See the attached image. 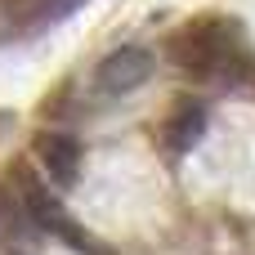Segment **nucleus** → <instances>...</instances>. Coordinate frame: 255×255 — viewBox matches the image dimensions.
Masks as SVG:
<instances>
[{
	"label": "nucleus",
	"instance_id": "f257e3e1",
	"mask_svg": "<svg viewBox=\"0 0 255 255\" xmlns=\"http://www.w3.org/2000/svg\"><path fill=\"white\" fill-rule=\"evenodd\" d=\"M166 54L179 72H188L197 81L242 85L255 72L251 40L233 18H193V22H184L166 40Z\"/></svg>",
	"mask_w": 255,
	"mask_h": 255
},
{
	"label": "nucleus",
	"instance_id": "f03ea898",
	"mask_svg": "<svg viewBox=\"0 0 255 255\" xmlns=\"http://www.w3.org/2000/svg\"><path fill=\"white\" fill-rule=\"evenodd\" d=\"M13 188H18V197L27 202V211H31V220L40 224V233H54V238H63L72 251H81V255H108L72 215H67V206L58 202V188L54 184H45V179H36L27 166H18L13 175Z\"/></svg>",
	"mask_w": 255,
	"mask_h": 255
},
{
	"label": "nucleus",
	"instance_id": "7ed1b4c3",
	"mask_svg": "<svg viewBox=\"0 0 255 255\" xmlns=\"http://www.w3.org/2000/svg\"><path fill=\"white\" fill-rule=\"evenodd\" d=\"M152 67H157L152 49H143V45H121V49H112V54L94 67V85H99V94L121 99V94H134V90L152 76Z\"/></svg>",
	"mask_w": 255,
	"mask_h": 255
},
{
	"label": "nucleus",
	"instance_id": "20e7f679",
	"mask_svg": "<svg viewBox=\"0 0 255 255\" xmlns=\"http://www.w3.org/2000/svg\"><path fill=\"white\" fill-rule=\"evenodd\" d=\"M36 238H40V224L31 220L27 202L13 188V179H4L0 184V251L27 255V251H36Z\"/></svg>",
	"mask_w": 255,
	"mask_h": 255
},
{
	"label": "nucleus",
	"instance_id": "39448f33",
	"mask_svg": "<svg viewBox=\"0 0 255 255\" xmlns=\"http://www.w3.org/2000/svg\"><path fill=\"white\" fill-rule=\"evenodd\" d=\"M31 152H36V161H40V170H45V179H49L54 188H72V184L81 179V143H76L72 134L45 130V134H36Z\"/></svg>",
	"mask_w": 255,
	"mask_h": 255
},
{
	"label": "nucleus",
	"instance_id": "423d86ee",
	"mask_svg": "<svg viewBox=\"0 0 255 255\" xmlns=\"http://www.w3.org/2000/svg\"><path fill=\"white\" fill-rule=\"evenodd\" d=\"M202 134H206V108H202L197 99H179V103L170 108L166 126H161V143H166V152L184 157L188 148H197Z\"/></svg>",
	"mask_w": 255,
	"mask_h": 255
},
{
	"label": "nucleus",
	"instance_id": "0eeeda50",
	"mask_svg": "<svg viewBox=\"0 0 255 255\" xmlns=\"http://www.w3.org/2000/svg\"><path fill=\"white\" fill-rule=\"evenodd\" d=\"M13 18H63V13H72L81 0H0Z\"/></svg>",
	"mask_w": 255,
	"mask_h": 255
}]
</instances>
